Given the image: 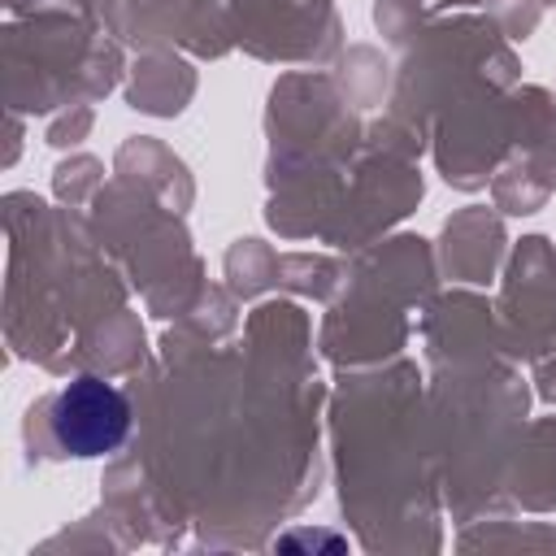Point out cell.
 Segmentation results:
<instances>
[{
  "label": "cell",
  "mask_w": 556,
  "mask_h": 556,
  "mask_svg": "<svg viewBox=\"0 0 556 556\" xmlns=\"http://www.w3.org/2000/svg\"><path fill=\"white\" fill-rule=\"evenodd\" d=\"M48 430H52V443L65 456H78V460L109 456L130 434V404L113 382H104L96 374H83V378L65 382L52 395Z\"/></svg>",
  "instance_id": "obj_1"
}]
</instances>
